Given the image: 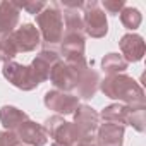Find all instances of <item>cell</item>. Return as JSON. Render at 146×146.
<instances>
[{"label": "cell", "mask_w": 146, "mask_h": 146, "mask_svg": "<svg viewBox=\"0 0 146 146\" xmlns=\"http://www.w3.org/2000/svg\"><path fill=\"white\" fill-rule=\"evenodd\" d=\"M100 90L107 98L119 100L124 105H146L143 88L127 74L107 76L103 81H100Z\"/></svg>", "instance_id": "6da1fadb"}, {"label": "cell", "mask_w": 146, "mask_h": 146, "mask_svg": "<svg viewBox=\"0 0 146 146\" xmlns=\"http://www.w3.org/2000/svg\"><path fill=\"white\" fill-rule=\"evenodd\" d=\"M36 24L41 41L46 45L45 48H52L53 45L60 43L64 38V17L58 2L46 4V7L36 16Z\"/></svg>", "instance_id": "7a4b0ae2"}, {"label": "cell", "mask_w": 146, "mask_h": 146, "mask_svg": "<svg viewBox=\"0 0 146 146\" xmlns=\"http://www.w3.org/2000/svg\"><path fill=\"white\" fill-rule=\"evenodd\" d=\"M43 129L46 132L48 137L53 139V143H60L65 146H74L78 141H81V134L78 132L76 125L72 122L64 120V117L60 115H52L45 120Z\"/></svg>", "instance_id": "3957f363"}, {"label": "cell", "mask_w": 146, "mask_h": 146, "mask_svg": "<svg viewBox=\"0 0 146 146\" xmlns=\"http://www.w3.org/2000/svg\"><path fill=\"white\" fill-rule=\"evenodd\" d=\"M83 24L84 33L91 38H103L108 33V21L105 11L100 7L96 0L91 2H83Z\"/></svg>", "instance_id": "277c9868"}, {"label": "cell", "mask_w": 146, "mask_h": 146, "mask_svg": "<svg viewBox=\"0 0 146 146\" xmlns=\"http://www.w3.org/2000/svg\"><path fill=\"white\" fill-rule=\"evenodd\" d=\"M2 74L4 78L16 88L23 90V91H31L35 88L40 86L38 79L35 78L33 70L29 65H23V64H17V62H7L4 64V69H2Z\"/></svg>", "instance_id": "5b68a950"}, {"label": "cell", "mask_w": 146, "mask_h": 146, "mask_svg": "<svg viewBox=\"0 0 146 146\" xmlns=\"http://www.w3.org/2000/svg\"><path fill=\"white\" fill-rule=\"evenodd\" d=\"M45 102V107L57 112V113H62V115H70L78 110V107L81 105L79 103V98L76 95H70V93H64V91H58V90H53V91H48L43 98Z\"/></svg>", "instance_id": "8992f818"}, {"label": "cell", "mask_w": 146, "mask_h": 146, "mask_svg": "<svg viewBox=\"0 0 146 146\" xmlns=\"http://www.w3.org/2000/svg\"><path fill=\"white\" fill-rule=\"evenodd\" d=\"M12 43L16 45L17 48V53L19 52H33L36 50V46L41 45V36H40V31L35 24L31 23H26L23 24L21 28H17L11 36Z\"/></svg>", "instance_id": "52a82bcc"}, {"label": "cell", "mask_w": 146, "mask_h": 146, "mask_svg": "<svg viewBox=\"0 0 146 146\" xmlns=\"http://www.w3.org/2000/svg\"><path fill=\"white\" fill-rule=\"evenodd\" d=\"M78 132L81 134V137H90L96 132L98 125H100V117L96 113L95 108H91L90 105H79L78 110L74 112V122Z\"/></svg>", "instance_id": "ba28073f"}, {"label": "cell", "mask_w": 146, "mask_h": 146, "mask_svg": "<svg viewBox=\"0 0 146 146\" xmlns=\"http://www.w3.org/2000/svg\"><path fill=\"white\" fill-rule=\"evenodd\" d=\"M16 137L26 144V146H45L48 141V136L43 129V125L36 124L35 120H26L21 125H17V129L14 131Z\"/></svg>", "instance_id": "9c48e42d"}, {"label": "cell", "mask_w": 146, "mask_h": 146, "mask_svg": "<svg viewBox=\"0 0 146 146\" xmlns=\"http://www.w3.org/2000/svg\"><path fill=\"white\" fill-rule=\"evenodd\" d=\"M58 60H60V55H58V52L53 50V48H43V50L35 57V60L31 62L29 67H31L33 74H35V78L38 79L40 84L48 79V76H50L53 65H55Z\"/></svg>", "instance_id": "30bf717a"}, {"label": "cell", "mask_w": 146, "mask_h": 146, "mask_svg": "<svg viewBox=\"0 0 146 146\" xmlns=\"http://www.w3.org/2000/svg\"><path fill=\"white\" fill-rule=\"evenodd\" d=\"M50 83L58 90V91H64V93H69L76 88V81H78V74L74 70H72L64 60H58L52 72H50V76H48Z\"/></svg>", "instance_id": "8fae6325"}, {"label": "cell", "mask_w": 146, "mask_h": 146, "mask_svg": "<svg viewBox=\"0 0 146 146\" xmlns=\"http://www.w3.org/2000/svg\"><path fill=\"white\" fill-rule=\"evenodd\" d=\"M125 125L115 122H103L96 129V146H122Z\"/></svg>", "instance_id": "7c38bea8"}, {"label": "cell", "mask_w": 146, "mask_h": 146, "mask_svg": "<svg viewBox=\"0 0 146 146\" xmlns=\"http://www.w3.org/2000/svg\"><path fill=\"white\" fill-rule=\"evenodd\" d=\"M100 88V74L93 69V67H86L81 72H78V81H76V91H78V98H93L95 93Z\"/></svg>", "instance_id": "4fadbf2b"}, {"label": "cell", "mask_w": 146, "mask_h": 146, "mask_svg": "<svg viewBox=\"0 0 146 146\" xmlns=\"http://www.w3.org/2000/svg\"><path fill=\"white\" fill-rule=\"evenodd\" d=\"M19 14L21 11L16 2H0V40L11 36L17 29Z\"/></svg>", "instance_id": "5bb4252c"}, {"label": "cell", "mask_w": 146, "mask_h": 146, "mask_svg": "<svg viewBox=\"0 0 146 146\" xmlns=\"http://www.w3.org/2000/svg\"><path fill=\"white\" fill-rule=\"evenodd\" d=\"M119 46H120L122 57L127 64L129 62H139L144 55V40H143V36H139L136 33L124 35L119 41Z\"/></svg>", "instance_id": "9a60e30c"}, {"label": "cell", "mask_w": 146, "mask_h": 146, "mask_svg": "<svg viewBox=\"0 0 146 146\" xmlns=\"http://www.w3.org/2000/svg\"><path fill=\"white\" fill-rule=\"evenodd\" d=\"M29 117L26 112L12 107V105H4L2 108H0V122H2V125L5 127V131H11L14 132L17 129V125H21L23 122H26Z\"/></svg>", "instance_id": "2e32d148"}, {"label": "cell", "mask_w": 146, "mask_h": 146, "mask_svg": "<svg viewBox=\"0 0 146 146\" xmlns=\"http://www.w3.org/2000/svg\"><path fill=\"white\" fill-rule=\"evenodd\" d=\"M84 35H64L60 41V53L64 57L84 55Z\"/></svg>", "instance_id": "e0dca14e"}, {"label": "cell", "mask_w": 146, "mask_h": 146, "mask_svg": "<svg viewBox=\"0 0 146 146\" xmlns=\"http://www.w3.org/2000/svg\"><path fill=\"white\" fill-rule=\"evenodd\" d=\"M98 117L103 119V122H115V124H122V125H125V119H127V105H124V103H112V105L105 107Z\"/></svg>", "instance_id": "ac0fdd59"}, {"label": "cell", "mask_w": 146, "mask_h": 146, "mask_svg": "<svg viewBox=\"0 0 146 146\" xmlns=\"http://www.w3.org/2000/svg\"><path fill=\"white\" fill-rule=\"evenodd\" d=\"M144 112H146V105H127L125 125H132L137 132H144L146 131Z\"/></svg>", "instance_id": "d6986e66"}, {"label": "cell", "mask_w": 146, "mask_h": 146, "mask_svg": "<svg viewBox=\"0 0 146 146\" xmlns=\"http://www.w3.org/2000/svg\"><path fill=\"white\" fill-rule=\"evenodd\" d=\"M102 69L107 72L108 76L124 74V70L127 69V62H125L124 57L119 55V53H107V55L102 58Z\"/></svg>", "instance_id": "ffe728a7"}, {"label": "cell", "mask_w": 146, "mask_h": 146, "mask_svg": "<svg viewBox=\"0 0 146 146\" xmlns=\"http://www.w3.org/2000/svg\"><path fill=\"white\" fill-rule=\"evenodd\" d=\"M120 21H122V24L127 29L134 31V29L139 28V24L143 21V16H141V12L136 7H124L120 11Z\"/></svg>", "instance_id": "44dd1931"}, {"label": "cell", "mask_w": 146, "mask_h": 146, "mask_svg": "<svg viewBox=\"0 0 146 146\" xmlns=\"http://www.w3.org/2000/svg\"><path fill=\"white\" fill-rule=\"evenodd\" d=\"M16 55H17V48L9 36L0 40V62H4V64L12 62Z\"/></svg>", "instance_id": "7402d4cb"}, {"label": "cell", "mask_w": 146, "mask_h": 146, "mask_svg": "<svg viewBox=\"0 0 146 146\" xmlns=\"http://www.w3.org/2000/svg\"><path fill=\"white\" fill-rule=\"evenodd\" d=\"M100 7H102L105 12H108V14H112V16H117V14H120V11L125 7V2H124V0H103V2L100 4Z\"/></svg>", "instance_id": "603a6c76"}, {"label": "cell", "mask_w": 146, "mask_h": 146, "mask_svg": "<svg viewBox=\"0 0 146 146\" xmlns=\"http://www.w3.org/2000/svg\"><path fill=\"white\" fill-rule=\"evenodd\" d=\"M17 4V2H16ZM17 7H19V11L23 9V11H26V12H29V14H35V16H38L45 7H46V2H41V0H35V2H24V4H17Z\"/></svg>", "instance_id": "cb8c5ba5"}, {"label": "cell", "mask_w": 146, "mask_h": 146, "mask_svg": "<svg viewBox=\"0 0 146 146\" xmlns=\"http://www.w3.org/2000/svg\"><path fill=\"white\" fill-rule=\"evenodd\" d=\"M21 141L16 137L14 132L11 131H2L0 132V146H17Z\"/></svg>", "instance_id": "d4e9b609"}, {"label": "cell", "mask_w": 146, "mask_h": 146, "mask_svg": "<svg viewBox=\"0 0 146 146\" xmlns=\"http://www.w3.org/2000/svg\"><path fill=\"white\" fill-rule=\"evenodd\" d=\"M74 146H96V141H95L93 136H90V137H83V139L78 141Z\"/></svg>", "instance_id": "484cf974"}, {"label": "cell", "mask_w": 146, "mask_h": 146, "mask_svg": "<svg viewBox=\"0 0 146 146\" xmlns=\"http://www.w3.org/2000/svg\"><path fill=\"white\" fill-rule=\"evenodd\" d=\"M52 146H65V144H60V143H52Z\"/></svg>", "instance_id": "4316f807"}, {"label": "cell", "mask_w": 146, "mask_h": 146, "mask_svg": "<svg viewBox=\"0 0 146 146\" xmlns=\"http://www.w3.org/2000/svg\"><path fill=\"white\" fill-rule=\"evenodd\" d=\"M17 146H26V144H23V143H19V144H17Z\"/></svg>", "instance_id": "83f0119b"}]
</instances>
